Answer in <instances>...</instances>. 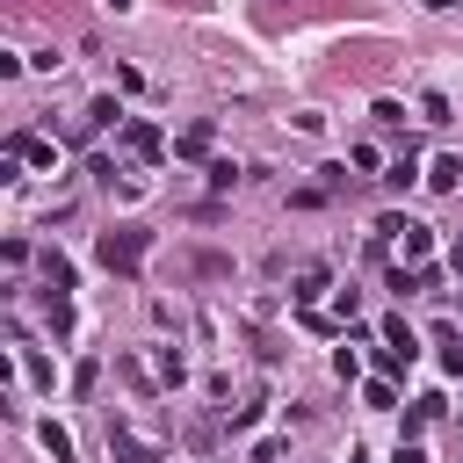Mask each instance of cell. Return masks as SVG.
I'll list each match as a JSON object with an SVG mask.
<instances>
[{
	"mask_svg": "<svg viewBox=\"0 0 463 463\" xmlns=\"http://www.w3.org/2000/svg\"><path fill=\"white\" fill-rule=\"evenodd\" d=\"M174 152H181V159H203V152H210V123H188V130L174 137Z\"/></svg>",
	"mask_w": 463,
	"mask_h": 463,
	"instance_id": "9c48e42d",
	"label": "cell"
},
{
	"mask_svg": "<svg viewBox=\"0 0 463 463\" xmlns=\"http://www.w3.org/2000/svg\"><path fill=\"white\" fill-rule=\"evenodd\" d=\"M318 289H326V268H304V275H297V304L311 311V304H318Z\"/></svg>",
	"mask_w": 463,
	"mask_h": 463,
	"instance_id": "5bb4252c",
	"label": "cell"
},
{
	"mask_svg": "<svg viewBox=\"0 0 463 463\" xmlns=\"http://www.w3.org/2000/svg\"><path fill=\"white\" fill-rule=\"evenodd\" d=\"M94 383H101V362H94V354H87V362H80V369H72V391H80V398H87V391H94Z\"/></svg>",
	"mask_w": 463,
	"mask_h": 463,
	"instance_id": "2e32d148",
	"label": "cell"
},
{
	"mask_svg": "<svg viewBox=\"0 0 463 463\" xmlns=\"http://www.w3.org/2000/svg\"><path fill=\"white\" fill-rule=\"evenodd\" d=\"M420 116L427 123H449V94H420Z\"/></svg>",
	"mask_w": 463,
	"mask_h": 463,
	"instance_id": "e0dca14e",
	"label": "cell"
},
{
	"mask_svg": "<svg viewBox=\"0 0 463 463\" xmlns=\"http://www.w3.org/2000/svg\"><path fill=\"white\" fill-rule=\"evenodd\" d=\"M391 463H427V449H420V441H398V456H391Z\"/></svg>",
	"mask_w": 463,
	"mask_h": 463,
	"instance_id": "d6986e66",
	"label": "cell"
},
{
	"mask_svg": "<svg viewBox=\"0 0 463 463\" xmlns=\"http://www.w3.org/2000/svg\"><path fill=\"white\" fill-rule=\"evenodd\" d=\"M449 268H456V275H463V239H456V246H449Z\"/></svg>",
	"mask_w": 463,
	"mask_h": 463,
	"instance_id": "ffe728a7",
	"label": "cell"
},
{
	"mask_svg": "<svg viewBox=\"0 0 463 463\" xmlns=\"http://www.w3.org/2000/svg\"><path fill=\"white\" fill-rule=\"evenodd\" d=\"M123 152H130V159H145V166H152V159H159V152H166V137H159V123H145V116H130V123H123Z\"/></svg>",
	"mask_w": 463,
	"mask_h": 463,
	"instance_id": "7a4b0ae2",
	"label": "cell"
},
{
	"mask_svg": "<svg viewBox=\"0 0 463 463\" xmlns=\"http://www.w3.org/2000/svg\"><path fill=\"white\" fill-rule=\"evenodd\" d=\"M145 253H152V232H145V224H109V232L94 239V260H101L109 275H137Z\"/></svg>",
	"mask_w": 463,
	"mask_h": 463,
	"instance_id": "6da1fadb",
	"label": "cell"
},
{
	"mask_svg": "<svg viewBox=\"0 0 463 463\" xmlns=\"http://www.w3.org/2000/svg\"><path fill=\"white\" fill-rule=\"evenodd\" d=\"M398 246H405V268H420V260L434 253V232H427V224H405V232H398Z\"/></svg>",
	"mask_w": 463,
	"mask_h": 463,
	"instance_id": "8992f818",
	"label": "cell"
},
{
	"mask_svg": "<svg viewBox=\"0 0 463 463\" xmlns=\"http://www.w3.org/2000/svg\"><path fill=\"white\" fill-rule=\"evenodd\" d=\"M109 449H116V456H130V463H166V456H159L152 441H137L130 427H109Z\"/></svg>",
	"mask_w": 463,
	"mask_h": 463,
	"instance_id": "277c9868",
	"label": "cell"
},
{
	"mask_svg": "<svg viewBox=\"0 0 463 463\" xmlns=\"http://www.w3.org/2000/svg\"><path fill=\"white\" fill-rule=\"evenodd\" d=\"M7 152H14V159H29V166H58V145H51V137H36V130H14V137H7Z\"/></svg>",
	"mask_w": 463,
	"mask_h": 463,
	"instance_id": "3957f363",
	"label": "cell"
},
{
	"mask_svg": "<svg viewBox=\"0 0 463 463\" xmlns=\"http://www.w3.org/2000/svg\"><path fill=\"white\" fill-rule=\"evenodd\" d=\"M412 181H420V159H412V152H398V159L383 166V188H412Z\"/></svg>",
	"mask_w": 463,
	"mask_h": 463,
	"instance_id": "30bf717a",
	"label": "cell"
},
{
	"mask_svg": "<svg viewBox=\"0 0 463 463\" xmlns=\"http://www.w3.org/2000/svg\"><path fill=\"white\" fill-rule=\"evenodd\" d=\"M427 188H441V195H456V188H463V159H456V152H441V159L427 166Z\"/></svg>",
	"mask_w": 463,
	"mask_h": 463,
	"instance_id": "5b68a950",
	"label": "cell"
},
{
	"mask_svg": "<svg viewBox=\"0 0 463 463\" xmlns=\"http://www.w3.org/2000/svg\"><path fill=\"white\" fill-rule=\"evenodd\" d=\"M43 282L65 297V289H72V260H65V253H43Z\"/></svg>",
	"mask_w": 463,
	"mask_h": 463,
	"instance_id": "8fae6325",
	"label": "cell"
},
{
	"mask_svg": "<svg viewBox=\"0 0 463 463\" xmlns=\"http://www.w3.org/2000/svg\"><path fill=\"white\" fill-rule=\"evenodd\" d=\"M383 347H405V354H420V333H412L405 318H383Z\"/></svg>",
	"mask_w": 463,
	"mask_h": 463,
	"instance_id": "7c38bea8",
	"label": "cell"
},
{
	"mask_svg": "<svg viewBox=\"0 0 463 463\" xmlns=\"http://www.w3.org/2000/svg\"><path fill=\"white\" fill-rule=\"evenodd\" d=\"M159 376H166V383H181V376H188V362H181L174 347H159Z\"/></svg>",
	"mask_w": 463,
	"mask_h": 463,
	"instance_id": "ac0fdd59",
	"label": "cell"
},
{
	"mask_svg": "<svg viewBox=\"0 0 463 463\" xmlns=\"http://www.w3.org/2000/svg\"><path fill=\"white\" fill-rule=\"evenodd\" d=\"M434 347H441V369L463 376V333H456V326H434Z\"/></svg>",
	"mask_w": 463,
	"mask_h": 463,
	"instance_id": "52a82bcc",
	"label": "cell"
},
{
	"mask_svg": "<svg viewBox=\"0 0 463 463\" xmlns=\"http://www.w3.org/2000/svg\"><path fill=\"white\" fill-rule=\"evenodd\" d=\"M109 7H116V14H123V7H130V0H109Z\"/></svg>",
	"mask_w": 463,
	"mask_h": 463,
	"instance_id": "7402d4cb",
	"label": "cell"
},
{
	"mask_svg": "<svg viewBox=\"0 0 463 463\" xmlns=\"http://www.w3.org/2000/svg\"><path fill=\"white\" fill-rule=\"evenodd\" d=\"M362 398H369L376 412H391V405H398V383H391V376H369V383H362Z\"/></svg>",
	"mask_w": 463,
	"mask_h": 463,
	"instance_id": "4fadbf2b",
	"label": "cell"
},
{
	"mask_svg": "<svg viewBox=\"0 0 463 463\" xmlns=\"http://www.w3.org/2000/svg\"><path fill=\"white\" fill-rule=\"evenodd\" d=\"M427 7H434V14H449V7H456V0H427Z\"/></svg>",
	"mask_w": 463,
	"mask_h": 463,
	"instance_id": "44dd1931",
	"label": "cell"
},
{
	"mask_svg": "<svg viewBox=\"0 0 463 463\" xmlns=\"http://www.w3.org/2000/svg\"><path fill=\"white\" fill-rule=\"evenodd\" d=\"M412 362H420V354H405V347H376V369H383V376H405Z\"/></svg>",
	"mask_w": 463,
	"mask_h": 463,
	"instance_id": "9a60e30c",
	"label": "cell"
},
{
	"mask_svg": "<svg viewBox=\"0 0 463 463\" xmlns=\"http://www.w3.org/2000/svg\"><path fill=\"white\" fill-rule=\"evenodd\" d=\"M36 441H43V449H51L58 463H72V434H65L58 420H36Z\"/></svg>",
	"mask_w": 463,
	"mask_h": 463,
	"instance_id": "ba28073f",
	"label": "cell"
}]
</instances>
